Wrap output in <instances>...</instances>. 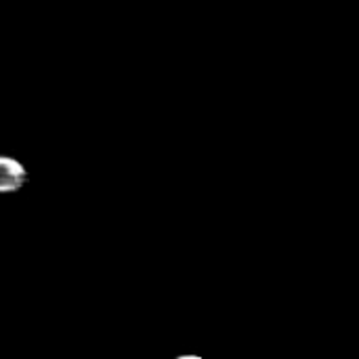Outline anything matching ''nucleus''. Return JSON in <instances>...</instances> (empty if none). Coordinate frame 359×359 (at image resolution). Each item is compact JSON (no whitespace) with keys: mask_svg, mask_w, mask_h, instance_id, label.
<instances>
[{"mask_svg":"<svg viewBox=\"0 0 359 359\" xmlns=\"http://www.w3.org/2000/svg\"><path fill=\"white\" fill-rule=\"evenodd\" d=\"M25 183V166L11 156H0V194H17Z\"/></svg>","mask_w":359,"mask_h":359,"instance_id":"f257e3e1","label":"nucleus"}]
</instances>
